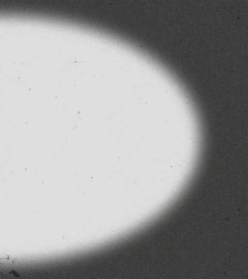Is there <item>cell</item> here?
Segmentation results:
<instances>
[{
  "label": "cell",
  "instance_id": "obj_1",
  "mask_svg": "<svg viewBox=\"0 0 248 279\" xmlns=\"http://www.w3.org/2000/svg\"><path fill=\"white\" fill-rule=\"evenodd\" d=\"M14 267L13 260H11L8 256L0 258V277L9 278V276L19 275L16 272H14Z\"/></svg>",
  "mask_w": 248,
  "mask_h": 279
}]
</instances>
